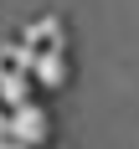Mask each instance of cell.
Segmentation results:
<instances>
[{"mask_svg":"<svg viewBox=\"0 0 139 149\" xmlns=\"http://www.w3.org/2000/svg\"><path fill=\"white\" fill-rule=\"evenodd\" d=\"M0 149H31V144H21V139H5V144H0Z\"/></svg>","mask_w":139,"mask_h":149,"instance_id":"cell-5","label":"cell"},{"mask_svg":"<svg viewBox=\"0 0 139 149\" xmlns=\"http://www.w3.org/2000/svg\"><path fill=\"white\" fill-rule=\"evenodd\" d=\"M0 98H5V103H26V77H15V72H0Z\"/></svg>","mask_w":139,"mask_h":149,"instance_id":"cell-2","label":"cell"},{"mask_svg":"<svg viewBox=\"0 0 139 149\" xmlns=\"http://www.w3.org/2000/svg\"><path fill=\"white\" fill-rule=\"evenodd\" d=\"M46 134H52V118H46L41 103H31V98H26V103L10 108V139H21V144H31V149H41Z\"/></svg>","mask_w":139,"mask_h":149,"instance_id":"cell-1","label":"cell"},{"mask_svg":"<svg viewBox=\"0 0 139 149\" xmlns=\"http://www.w3.org/2000/svg\"><path fill=\"white\" fill-rule=\"evenodd\" d=\"M5 139H10V113L0 108V144H5Z\"/></svg>","mask_w":139,"mask_h":149,"instance_id":"cell-4","label":"cell"},{"mask_svg":"<svg viewBox=\"0 0 139 149\" xmlns=\"http://www.w3.org/2000/svg\"><path fill=\"white\" fill-rule=\"evenodd\" d=\"M36 77H41V82H52V88H57L62 77H67V72H62V57H57V52H52V57H41V62H36Z\"/></svg>","mask_w":139,"mask_h":149,"instance_id":"cell-3","label":"cell"}]
</instances>
